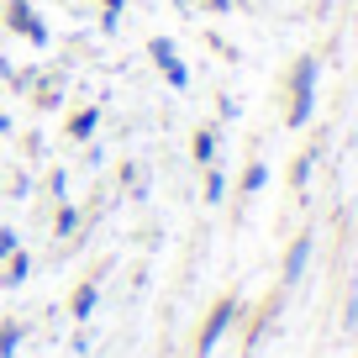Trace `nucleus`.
<instances>
[{
  "mask_svg": "<svg viewBox=\"0 0 358 358\" xmlns=\"http://www.w3.org/2000/svg\"><path fill=\"white\" fill-rule=\"evenodd\" d=\"M316 79H322V58L316 53H301L290 69V127H306L316 116Z\"/></svg>",
  "mask_w": 358,
  "mask_h": 358,
  "instance_id": "obj_1",
  "label": "nucleus"
},
{
  "mask_svg": "<svg viewBox=\"0 0 358 358\" xmlns=\"http://www.w3.org/2000/svg\"><path fill=\"white\" fill-rule=\"evenodd\" d=\"M232 322H237V301H232V295H222V301L211 306V316H206L201 337H195V358H211V353H216V343L232 332Z\"/></svg>",
  "mask_w": 358,
  "mask_h": 358,
  "instance_id": "obj_2",
  "label": "nucleus"
},
{
  "mask_svg": "<svg viewBox=\"0 0 358 358\" xmlns=\"http://www.w3.org/2000/svg\"><path fill=\"white\" fill-rule=\"evenodd\" d=\"M148 58H153L158 74L169 79V90H190V64L179 58V48L169 43V37H153V43H148Z\"/></svg>",
  "mask_w": 358,
  "mask_h": 358,
  "instance_id": "obj_3",
  "label": "nucleus"
},
{
  "mask_svg": "<svg viewBox=\"0 0 358 358\" xmlns=\"http://www.w3.org/2000/svg\"><path fill=\"white\" fill-rule=\"evenodd\" d=\"M6 27H11L16 37H27V43H37V48L48 43V27H43V16L32 11V0H11V6H6Z\"/></svg>",
  "mask_w": 358,
  "mask_h": 358,
  "instance_id": "obj_4",
  "label": "nucleus"
},
{
  "mask_svg": "<svg viewBox=\"0 0 358 358\" xmlns=\"http://www.w3.org/2000/svg\"><path fill=\"white\" fill-rule=\"evenodd\" d=\"M306 264H311V232H301L285 253V268H280V285H301L306 280Z\"/></svg>",
  "mask_w": 358,
  "mask_h": 358,
  "instance_id": "obj_5",
  "label": "nucleus"
},
{
  "mask_svg": "<svg viewBox=\"0 0 358 358\" xmlns=\"http://www.w3.org/2000/svg\"><path fill=\"white\" fill-rule=\"evenodd\" d=\"M27 274H32V258L16 248L11 258H6V290H16V285H27Z\"/></svg>",
  "mask_w": 358,
  "mask_h": 358,
  "instance_id": "obj_6",
  "label": "nucleus"
},
{
  "mask_svg": "<svg viewBox=\"0 0 358 358\" xmlns=\"http://www.w3.org/2000/svg\"><path fill=\"white\" fill-rule=\"evenodd\" d=\"M95 127H101V111L90 106V111H79L74 122H69V137H74V143H90V137H95Z\"/></svg>",
  "mask_w": 358,
  "mask_h": 358,
  "instance_id": "obj_7",
  "label": "nucleus"
},
{
  "mask_svg": "<svg viewBox=\"0 0 358 358\" xmlns=\"http://www.w3.org/2000/svg\"><path fill=\"white\" fill-rule=\"evenodd\" d=\"M95 306H101V290H95V285H79L74 290V322H90Z\"/></svg>",
  "mask_w": 358,
  "mask_h": 358,
  "instance_id": "obj_8",
  "label": "nucleus"
},
{
  "mask_svg": "<svg viewBox=\"0 0 358 358\" xmlns=\"http://www.w3.org/2000/svg\"><path fill=\"white\" fill-rule=\"evenodd\" d=\"M190 153H195V164H206V169L216 164V132H211V127H201V132H195Z\"/></svg>",
  "mask_w": 358,
  "mask_h": 358,
  "instance_id": "obj_9",
  "label": "nucleus"
},
{
  "mask_svg": "<svg viewBox=\"0 0 358 358\" xmlns=\"http://www.w3.org/2000/svg\"><path fill=\"white\" fill-rule=\"evenodd\" d=\"M264 185H268V164H258V158H253V164L243 169V185H237V190H243V195H258Z\"/></svg>",
  "mask_w": 358,
  "mask_h": 358,
  "instance_id": "obj_10",
  "label": "nucleus"
},
{
  "mask_svg": "<svg viewBox=\"0 0 358 358\" xmlns=\"http://www.w3.org/2000/svg\"><path fill=\"white\" fill-rule=\"evenodd\" d=\"M22 332H27L22 322H6V327H0V358H16V348H22Z\"/></svg>",
  "mask_w": 358,
  "mask_h": 358,
  "instance_id": "obj_11",
  "label": "nucleus"
},
{
  "mask_svg": "<svg viewBox=\"0 0 358 358\" xmlns=\"http://www.w3.org/2000/svg\"><path fill=\"white\" fill-rule=\"evenodd\" d=\"M53 232H58V237H74V232H79V211H74V206H58Z\"/></svg>",
  "mask_w": 358,
  "mask_h": 358,
  "instance_id": "obj_12",
  "label": "nucleus"
},
{
  "mask_svg": "<svg viewBox=\"0 0 358 358\" xmlns=\"http://www.w3.org/2000/svg\"><path fill=\"white\" fill-rule=\"evenodd\" d=\"M206 201H211V206L227 201V174H222V169H211V174H206Z\"/></svg>",
  "mask_w": 358,
  "mask_h": 358,
  "instance_id": "obj_13",
  "label": "nucleus"
},
{
  "mask_svg": "<svg viewBox=\"0 0 358 358\" xmlns=\"http://www.w3.org/2000/svg\"><path fill=\"white\" fill-rule=\"evenodd\" d=\"M311 169H316V153H301V158H295V169H290V185H295V190H306Z\"/></svg>",
  "mask_w": 358,
  "mask_h": 358,
  "instance_id": "obj_14",
  "label": "nucleus"
},
{
  "mask_svg": "<svg viewBox=\"0 0 358 358\" xmlns=\"http://www.w3.org/2000/svg\"><path fill=\"white\" fill-rule=\"evenodd\" d=\"M16 248H22V237H16V232H11V227H0V258H11V253H16Z\"/></svg>",
  "mask_w": 358,
  "mask_h": 358,
  "instance_id": "obj_15",
  "label": "nucleus"
},
{
  "mask_svg": "<svg viewBox=\"0 0 358 358\" xmlns=\"http://www.w3.org/2000/svg\"><path fill=\"white\" fill-rule=\"evenodd\" d=\"M48 190H53V195H64V190H69V174H64V169H53V179H48Z\"/></svg>",
  "mask_w": 358,
  "mask_h": 358,
  "instance_id": "obj_16",
  "label": "nucleus"
},
{
  "mask_svg": "<svg viewBox=\"0 0 358 358\" xmlns=\"http://www.w3.org/2000/svg\"><path fill=\"white\" fill-rule=\"evenodd\" d=\"M201 6H206V11H216V16H227V11L237 6V0H201Z\"/></svg>",
  "mask_w": 358,
  "mask_h": 358,
  "instance_id": "obj_17",
  "label": "nucleus"
},
{
  "mask_svg": "<svg viewBox=\"0 0 358 358\" xmlns=\"http://www.w3.org/2000/svg\"><path fill=\"white\" fill-rule=\"evenodd\" d=\"M101 6H106V11H122V6H127V0H101Z\"/></svg>",
  "mask_w": 358,
  "mask_h": 358,
  "instance_id": "obj_18",
  "label": "nucleus"
},
{
  "mask_svg": "<svg viewBox=\"0 0 358 358\" xmlns=\"http://www.w3.org/2000/svg\"><path fill=\"white\" fill-rule=\"evenodd\" d=\"M6 132H11V116H0V137H6Z\"/></svg>",
  "mask_w": 358,
  "mask_h": 358,
  "instance_id": "obj_19",
  "label": "nucleus"
}]
</instances>
